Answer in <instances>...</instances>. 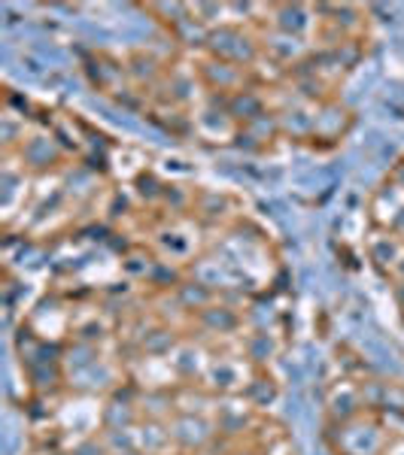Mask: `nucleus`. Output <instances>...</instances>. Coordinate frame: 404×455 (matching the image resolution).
Listing matches in <instances>:
<instances>
[{
    "label": "nucleus",
    "instance_id": "nucleus-1",
    "mask_svg": "<svg viewBox=\"0 0 404 455\" xmlns=\"http://www.w3.org/2000/svg\"><path fill=\"white\" fill-rule=\"evenodd\" d=\"M167 428H171L174 446L186 455L207 450L213 443V437H216L213 422L201 413H174L171 419H167Z\"/></svg>",
    "mask_w": 404,
    "mask_h": 455
},
{
    "label": "nucleus",
    "instance_id": "nucleus-2",
    "mask_svg": "<svg viewBox=\"0 0 404 455\" xmlns=\"http://www.w3.org/2000/svg\"><path fill=\"white\" fill-rule=\"evenodd\" d=\"M195 322L210 334H234L240 328V313L234 307H225V304H210L207 310H201L195 315Z\"/></svg>",
    "mask_w": 404,
    "mask_h": 455
},
{
    "label": "nucleus",
    "instance_id": "nucleus-3",
    "mask_svg": "<svg viewBox=\"0 0 404 455\" xmlns=\"http://www.w3.org/2000/svg\"><path fill=\"white\" fill-rule=\"evenodd\" d=\"M174 300L182 307L186 313L198 315L201 310H207L210 304H216V295L207 283H198V280H182L180 285L174 289Z\"/></svg>",
    "mask_w": 404,
    "mask_h": 455
},
{
    "label": "nucleus",
    "instance_id": "nucleus-4",
    "mask_svg": "<svg viewBox=\"0 0 404 455\" xmlns=\"http://www.w3.org/2000/svg\"><path fill=\"white\" fill-rule=\"evenodd\" d=\"M229 116L244 124H253L255 119L264 116V100L259 92L253 88H240V92L229 94Z\"/></svg>",
    "mask_w": 404,
    "mask_h": 455
},
{
    "label": "nucleus",
    "instance_id": "nucleus-5",
    "mask_svg": "<svg viewBox=\"0 0 404 455\" xmlns=\"http://www.w3.org/2000/svg\"><path fill=\"white\" fill-rule=\"evenodd\" d=\"M21 158L31 167H36V171H46V167L58 164L61 149L53 140H46V137H31L28 143H21Z\"/></svg>",
    "mask_w": 404,
    "mask_h": 455
},
{
    "label": "nucleus",
    "instance_id": "nucleus-6",
    "mask_svg": "<svg viewBox=\"0 0 404 455\" xmlns=\"http://www.w3.org/2000/svg\"><path fill=\"white\" fill-rule=\"evenodd\" d=\"M401 255H404V246L395 234H386V237H380L377 243L371 246V261L377 264V267H386V264L395 267V264L401 261Z\"/></svg>",
    "mask_w": 404,
    "mask_h": 455
},
{
    "label": "nucleus",
    "instance_id": "nucleus-7",
    "mask_svg": "<svg viewBox=\"0 0 404 455\" xmlns=\"http://www.w3.org/2000/svg\"><path fill=\"white\" fill-rule=\"evenodd\" d=\"M274 352H277V343L271 340L264 331H255V334H249V340H246V358L253 364H264V362H271L274 358Z\"/></svg>",
    "mask_w": 404,
    "mask_h": 455
},
{
    "label": "nucleus",
    "instance_id": "nucleus-8",
    "mask_svg": "<svg viewBox=\"0 0 404 455\" xmlns=\"http://www.w3.org/2000/svg\"><path fill=\"white\" fill-rule=\"evenodd\" d=\"M141 347L146 355H165V352H171L176 347V334L171 328H156V331H149L143 337Z\"/></svg>",
    "mask_w": 404,
    "mask_h": 455
},
{
    "label": "nucleus",
    "instance_id": "nucleus-9",
    "mask_svg": "<svg viewBox=\"0 0 404 455\" xmlns=\"http://www.w3.org/2000/svg\"><path fill=\"white\" fill-rule=\"evenodd\" d=\"M280 16L283 19H277V25H280L286 34H301L307 28V19H304V10H301V6H283Z\"/></svg>",
    "mask_w": 404,
    "mask_h": 455
},
{
    "label": "nucleus",
    "instance_id": "nucleus-10",
    "mask_svg": "<svg viewBox=\"0 0 404 455\" xmlns=\"http://www.w3.org/2000/svg\"><path fill=\"white\" fill-rule=\"evenodd\" d=\"M70 455H113V452L107 446V437H85L73 446Z\"/></svg>",
    "mask_w": 404,
    "mask_h": 455
},
{
    "label": "nucleus",
    "instance_id": "nucleus-11",
    "mask_svg": "<svg viewBox=\"0 0 404 455\" xmlns=\"http://www.w3.org/2000/svg\"><path fill=\"white\" fill-rule=\"evenodd\" d=\"M219 413H222V416H219V419H216V422H222V425H219V431H225V435H229V431H231V425L225 422V416H229L231 410H229V407H222V410H219ZM246 425H249V410H244V413H238V416H234V435H240V431H244Z\"/></svg>",
    "mask_w": 404,
    "mask_h": 455
},
{
    "label": "nucleus",
    "instance_id": "nucleus-12",
    "mask_svg": "<svg viewBox=\"0 0 404 455\" xmlns=\"http://www.w3.org/2000/svg\"><path fill=\"white\" fill-rule=\"evenodd\" d=\"M395 300H399V307L404 310V280H401L399 285H395Z\"/></svg>",
    "mask_w": 404,
    "mask_h": 455
},
{
    "label": "nucleus",
    "instance_id": "nucleus-13",
    "mask_svg": "<svg viewBox=\"0 0 404 455\" xmlns=\"http://www.w3.org/2000/svg\"><path fill=\"white\" fill-rule=\"evenodd\" d=\"M113 455H149V452H143V450H137V446H131V450H119V452H113Z\"/></svg>",
    "mask_w": 404,
    "mask_h": 455
},
{
    "label": "nucleus",
    "instance_id": "nucleus-14",
    "mask_svg": "<svg viewBox=\"0 0 404 455\" xmlns=\"http://www.w3.org/2000/svg\"><path fill=\"white\" fill-rule=\"evenodd\" d=\"M395 274H399V276H401V280H404V255H401V261H399V264H395Z\"/></svg>",
    "mask_w": 404,
    "mask_h": 455
},
{
    "label": "nucleus",
    "instance_id": "nucleus-15",
    "mask_svg": "<svg viewBox=\"0 0 404 455\" xmlns=\"http://www.w3.org/2000/svg\"><path fill=\"white\" fill-rule=\"evenodd\" d=\"M46 455H61V452H46Z\"/></svg>",
    "mask_w": 404,
    "mask_h": 455
}]
</instances>
